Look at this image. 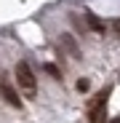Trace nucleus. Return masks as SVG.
Masks as SVG:
<instances>
[{
	"instance_id": "obj_1",
	"label": "nucleus",
	"mask_w": 120,
	"mask_h": 123,
	"mask_svg": "<svg viewBox=\"0 0 120 123\" xmlns=\"http://www.w3.org/2000/svg\"><path fill=\"white\" fill-rule=\"evenodd\" d=\"M16 83H19V88L24 91L27 99L37 96V80H35V72H32V67L27 64V62H19L16 64Z\"/></svg>"
},
{
	"instance_id": "obj_2",
	"label": "nucleus",
	"mask_w": 120,
	"mask_h": 123,
	"mask_svg": "<svg viewBox=\"0 0 120 123\" xmlns=\"http://www.w3.org/2000/svg\"><path fill=\"white\" fill-rule=\"evenodd\" d=\"M107 96H109V88L99 91L88 107V123H104L107 120Z\"/></svg>"
},
{
	"instance_id": "obj_3",
	"label": "nucleus",
	"mask_w": 120,
	"mask_h": 123,
	"mask_svg": "<svg viewBox=\"0 0 120 123\" xmlns=\"http://www.w3.org/2000/svg\"><path fill=\"white\" fill-rule=\"evenodd\" d=\"M0 96H3L6 102H8V105L11 107H22V99H19V91L8 83V80L3 78V75H0Z\"/></svg>"
},
{
	"instance_id": "obj_4",
	"label": "nucleus",
	"mask_w": 120,
	"mask_h": 123,
	"mask_svg": "<svg viewBox=\"0 0 120 123\" xmlns=\"http://www.w3.org/2000/svg\"><path fill=\"white\" fill-rule=\"evenodd\" d=\"M62 48L72 56V59H83V51H80V46H77V40L72 37V35H62Z\"/></svg>"
},
{
	"instance_id": "obj_5",
	"label": "nucleus",
	"mask_w": 120,
	"mask_h": 123,
	"mask_svg": "<svg viewBox=\"0 0 120 123\" xmlns=\"http://www.w3.org/2000/svg\"><path fill=\"white\" fill-rule=\"evenodd\" d=\"M86 22H88V27H91L93 32H99V35H104V32H107V24H104L96 13H91V11H86Z\"/></svg>"
},
{
	"instance_id": "obj_6",
	"label": "nucleus",
	"mask_w": 120,
	"mask_h": 123,
	"mask_svg": "<svg viewBox=\"0 0 120 123\" xmlns=\"http://www.w3.org/2000/svg\"><path fill=\"white\" fill-rule=\"evenodd\" d=\"M88 88H91V83H88L86 78H80V80H77V91H80V94H86Z\"/></svg>"
},
{
	"instance_id": "obj_7",
	"label": "nucleus",
	"mask_w": 120,
	"mask_h": 123,
	"mask_svg": "<svg viewBox=\"0 0 120 123\" xmlns=\"http://www.w3.org/2000/svg\"><path fill=\"white\" fill-rule=\"evenodd\" d=\"M46 72H51V75H53L56 80H62V72H59V70H56L53 64H46Z\"/></svg>"
},
{
	"instance_id": "obj_8",
	"label": "nucleus",
	"mask_w": 120,
	"mask_h": 123,
	"mask_svg": "<svg viewBox=\"0 0 120 123\" xmlns=\"http://www.w3.org/2000/svg\"><path fill=\"white\" fill-rule=\"evenodd\" d=\"M115 30H117V32H120V19H117V22H115Z\"/></svg>"
},
{
	"instance_id": "obj_9",
	"label": "nucleus",
	"mask_w": 120,
	"mask_h": 123,
	"mask_svg": "<svg viewBox=\"0 0 120 123\" xmlns=\"http://www.w3.org/2000/svg\"><path fill=\"white\" fill-rule=\"evenodd\" d=\"M112 123H120V120H112Z\"/></svg>"
}]
</instances>
